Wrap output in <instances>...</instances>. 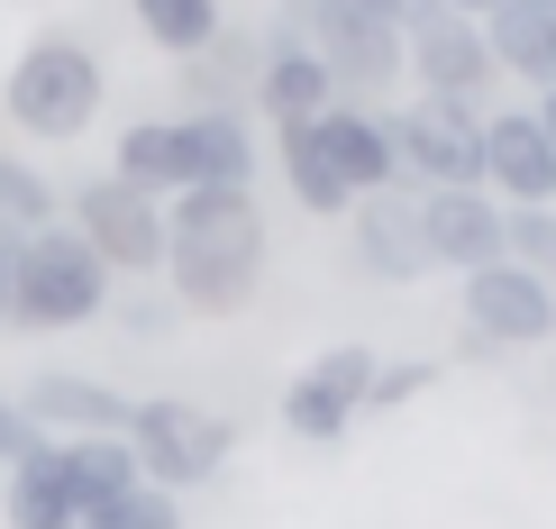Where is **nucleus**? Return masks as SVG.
Masks as SVG:
<instances>
[{"mask_svg":"<svg viewBox=\"0 0 556 529\" xmlns=\"http://www.w3.org/2000/svg\"><path fill=\"white\" fill-rule=\"evenodd\" d=\"M174 284V311L192 319H228L256 302L265 284V219L247 192H228V182H182L174 211H165V265H155Z\"/></svg>","mask_w":556,"mask_h":529,"instance_id":"f257e3e1","label":"nucleus"},{"mask_svg":"<svg viewBox=\"0 0 556 529\" xmlns=\"http://www.w3.org/2000/svg\"><path fill=\"white\" fill-rule=\"evenodd\" d=\"M101 91H110V74H101V55L83 37H28L18 64H10V83H0V110L37 147H74L101 119Z\"/></svg>","mask_w":556,"mask_h":529,"instance_id":"f03ea898","label":"nucleus"},{"mask_svg":"<svg viewBox=\"0 0 556 529\" xmlns=\"http://www.w3.org/2000/svg\"><path fill=\"white\" fill-rule=\"evenodd\" d=\"M110 311V265L74 228H37L10 256V329H91Z\"/></svg>","mask_w":556,"mask_h":529,"instance_id":"7ed1b4c3","label":"nucleus"},{"mask_svg":"<svg viewBox=\"0 0 556 529\" xmlns=\"http://www.w3.org/2000/svg\"><path fill=\"white\" fill-rule=\"evenodd\" d=\"M128 456H137V475H147L155 493H201L211 475L238 456V429L219 420V411H201V402H128Z\"/></svg>","mask_w":556,"mask_h":529,"instance_id":"20e7f679","label":"nucleus"},{"mask_svg":"<svg viewBox=\"0 0 556 529\" xmlns=\"http://www.w3.org/2000/svg\"><path fill=\"white\" fill-rule=\"evenodd\" d=\"M283 28L329 64L338 101L346 91H392L402 83V28H392L375 0H283Z\"/></svg>","mask_w":556,"mask_h":529,"instance_id":"39448f33","label":"nucleus"},{"mask_svg":"<svg viewBox=\"0 0 556 529\" xmlns=\"http://www.w3.org/2000/svg\"><path fill=\"white\" fill-rule=\"evenodd\" d=\"M383 137H392L402 182H420V192H466V182H483V110L475 101L420 91V101L383 110Z\"/></svg>","mask_w":556,"mask_h":529,"instance_id":"423d86ee","label":"nucleus"},{"mask_svg":"<svg viewBox=\"0 0 556 529\" xmlns=\"http://www.w3.org/2000/svg\"><path fill=\"white\" fill-rule=\"evenodd\" d=\"M466 338L475 348H547V319H556V284L547 274H529L511 256H493V265H475L466 274Z\"/></svg>","mask_w":556,"mask_h":529,"instance_id":"0eeeda50","label":"nucleus"},{"mask_svg":"<svg viewBox=\"0 0 556 529\" xmlns=\"http://www.w3.org/2000/svg\"><path fill=\"white\" fill-rule=\"evenodd\" d=\"M74 238L110 274H155V265H165V211H155L147 192H128L119 174H101V182L74 192Z\"/></svg>","mask_w":556,"mask_h":529,"instance_id":"6e6552de","label":"nucleus"},{"mask_svg":"<svg viewBox=\"0 0 556 529\" xmlns=\"http://www.w3.org/2000/svg\"><path fill=\"white\" fill-rule=\"evenodd\" d=\"M402 64H410V83L438 91V101H475L483 110V91H493V55H483V28L475 18H456V10H429L420 18H402Z\"/></svg>","mask_w":556,"mask_h":529,"instance_id":"1a4fd4ad","label":"nucleus"},{"mask_svg":"<svg viewBox=\"0 0 556 529\" xmlns=\"http://www.w3.org/2000/svg\"><path fill=\"white\" fill-rule=\"evenodd\" d=\"M365 383H375V348H329L311 356L301 375L283 383V429L301 448H338L365 411Z\"/></svg>","mask_w":556,"mask_h":529,"instance_id":"9d476101","label":"nucleus"},{"mask_svg":"<svg viewBox=\"0 0 556 529\" xmlns=\"http://www.w3.org/2000/svg\"><path fill=\"white\" fill-rule=\"evenodd\" d=\"M483 192L502 211H556V147L529 110H483Z\"/></svg>","mask_w":556,"mask_h":529,"instance_id":"9b49d317","label":"nucleus"},{"mask_svg":"<svg viewBox=\"0 0 556 529\" xmlns=\"http://www.w3.org/2000/svg\"><path fill=\"white\" fill-rule=\"evenodd\" d=\"M346 228H356V265L375 274V284H420L429 265V238H420V201H410V182H392V192H365L356 211H346Z\"/></svg>","mask_w":556,"mask_h":529,"instance_id":"f8f14e48","label":"nucleus"},{"mask_svg":"<svg viewBox=\"0 0 556 529\" xmlns=\"http://www.w3.org/2000/svg\"><path fill=\"white\" fill-rule=\"evenodd\" d=\"M420 238H429V265L447 274H475L502 256V201L466 182V192H420Z\"/></svg>","mask_w":556,"mask_h":529,"instance_id":"ddd939ff","label":"nucleus"},{"mask_svg":"<svg viewBox=\"0 0 556 529\" xmlns=\"http://www.w3.org/2000/svg\"><path fill=\"white\" fill-rule=\"evenodd\" d=\"M311 128H319V155L338 165V182H346L356 201L402 182V165H392V137H383V110H365V101H329Z\"/></svg>","mask_w":556,"mask_h":529,"instance_id":"4468645a","label":"nucleus"},{"mask_svg":"<svg viewBox=\"0 0 556 529\" xmlns=\"http://www.w3.org/2000/svg\"><path fill=\"white\" fill-rule=\"evenodd\" d=\"M18 411H28L46 439H119L128 429V393H110V383H91V375H37L28 393H18Z\"/></svg>","mask_w":556,"mask_h":529,"instance_id":"2eb2a0df","label":"nucleus"},{"mask_svg":"<svg viewBox=\"0 0 556 529\" xmlns=\"http://www.w3.org/2000/svg\"><path fill=\"white\" fill-rule=\"evenodd\" d=\"M256 101H265V119H319V110L338 101V83H329V64L301 46L283 18L265 28V46H256Z\"/></svg>","mask_w":556,"mask_h":529,"instance_id":"dca6fc26","label":"nucleus"},{"mask_svg":"<svg viewBox=\"0 0 556 529\" xmlns=\"http://www.w3.org/2000/svg\"><path fill=\"white\" fill-rule=\"evenodd\" d=\"M475 28H483V55H493V74H511V83H529V91H547V83H556V28H547L539 0H493Z\"/></svg>","mask_w":556,"mask_h":529,"instance_id":"f3484780","label":"nucleus"},{"mask_svg":"<svg viewBox=\"0 0 556 529\" xmlns=\"http://www.w3.org/2000/svg\"><path fill=\"white\" fill-rule=\"evenodd\" d=\"M0 520L10 529H83V502L64 484V439H46L37 456H18L0 475Z\"/></svg>","mask_w":556,"mask_h":529,"instance_id":"a211bd4d","label":"nucleus"},{"mask_svg":"<svg viewBox=\"0 0 556 529\" xmlns=\"http://www.w3.org/2000/svg\"><path fill=\"white\" fill-rule=\"evenodd\" d=\"M182 174L192 182H228V192H247V174H256V128H247V110H182Z\"/></svg>","mask_w":556,"mask_h":529,"instance_id":"6ab92c4d","label":"nucleus"},{"mask_svg":"<svg viewBox=\"0 0 556 529\" xmlns=\"http://www.w3.org/2000/svg\"><path fill=\"white\" fill-rule=\"evenodd\" d=\"M274 147H283V182H292V201L311 219H346V211H356V192H346L338 165L319 155V128L311 119H274Z\"/></svg>","mask_w":556,"mask_h":529,"instance_id":"aec40b11","label":"nucleus"},{"mask_svg":"<svg viewBox=\"0 0 556 529\" xmlns=\"http://www.w3.org/2000/svg\"><path fill=\"white\" fill-rule=\"evenodd\" d=\"M128 18H137V37H147L155 55H174V64H192L201 46L228 37V10H219V0H128Z\"/></svg>","mask_w":556,"mask_h":529,"instance_id":"412c9836","label":"nucleus"},{"mask_svg":"<svg viewBox=\"0 0 556 529\" xmlns=\"http://www.w3.org/2000/svg\"><path fill=\"white\" fill-rule=\"evenodd\" d=\"M182 101H192V110H247V101H256V46H247V37L201 46V55L182 64Z\"/></svg>","mask_w":556,"mask_h":529,"instance_id":"4be33fe9","label":"nucleus"},{"mask_svg":"<svg viewBox=\"0 0 556 529\" xmlns=\"http://www.w3.org/2000/svg\"><path fill=\"white\" fill-rule=\"evenodd\" d=\"M119 182H128V192H182V182H192V174H182V128L174 119H137V128H119Z\"/></svg>","mask_w":556,"mask_h":529,"instance_id":"5701e85b","label":"nucleus"},{"mask_svg":"<svg viewBox=\"0 0 556 529\" xmlns=\"http://www.w3.org/2000/svg\"><path fill=\"white\" fill-rule=\"evenodd\" d=\"M64 484H74V502H83V512H101V502L137 493L147 475H137L128 439H64Z\"/></svg>","mask_w":556,"mask_h":529,"instance_id":"b1692460","label":"nucleus"},{"mask_svg":"<svg viewBox=\"0 0 556 529\" xmlns=\"http://www.w3.org/2000/svg\"><path fill=\"white\" fill-rule=\"evenodd\" d=\"M0 228H10V238L55 228V182H46L37 165H18V155H0Z\"/></svg>","mask_w":556,"mask_h":529,"instance_id":"393cba45","label":"nucleus"},{"mask_svg":"<svg viewBox=\"0 0 556 529\" xmlns=\"http://www.w3.org/2000/svg\"><path fill=\"white\" fill-rule=\"evenodd\" d=\"M83 529H182V493L137 484V493H119V502H101V512H83Z\"/></svg>","mask_w":556,"mask_h":529,"instance_id":"a878e982","label":"nucleus"},{"mask_svg":"<svg viewBox=\"0 0 556 529\" xmlns=\"http://www.w3.org/2000/svg\"><path fill=\"white\" fill-rule=\"evenodd\" d=\"M502 256L556 284V211H502Z\"/></svg>","mask_w":556,"mask_h":529,"instance_id":"bb28decb","label":"nucleus"},{"mask_svg":"<svg viewBox=\"0 0 556 529\" xmlns=\"http://www.w3.org/2000/svg\"><path fill=\"white\" fill-rule=\"evenodd\" d=\"M429 383H438V365H429V356H402V365H383V356H375V383H365V411H392V402L429 393Z\"/></svg>","mask_w":556,"mask_h":529,"instance_id":"cd10ccee","label":"nucleus"},{"mask_svg":"<svg viewBox=\"0 0 556 529\" xmlns=\"http://www.w3.org/2000/svg\"><path fill=\"white\" fill-rule=\"evenodd\" d=\"M37 448H46V429H37V420H28V411H18L10 393H0V475H10L18 456H37Z\"/></svg>","mask_w":556,"mask_h":529,"instance_id":"c85d7f7f","label":"nucleus"},{"mask_svg":"<svg viewBox=\"0 0 556 529\" xmlns=\"http://www.w3.org/2000/svg\"><path fill=\"white\" fill-rule=\"evenodd\" d=\"M174 319H182V311H174V292H137V302H128V338H165Z\"/></svg>","mask_w":556,"mask_h":529,"instance_id":"c756f323","label":"nucleus"},{"mask_svg":"<svg viewBox=\"0 0 556 529\" xmlns=\"http://www.w3.org/2000/svg\"><path fill=\"white\" fill-rule=\"evenodd\" d=\"M10 256H18V238L0 228V329H10Z\"/></svg>","mask_w":556,"mask_h":529,"instance_id":"7c9ffc66","label":"nucleus"},{"mask_svg":"<svg viewBox=\"0 0 556 529\" xmlns=\"http://www.w3.org/2000/svg\"><path fill=\"white\" fill-rule=\"evenodd\" d=\"M529 119H539V137H547V147H556V83L539 91V110H529Z\"/></svg>","mask_w":556,"mask_h":529,"instance_id":"2f4dec72","label":"nucleus"},{"mask_svg":"<svg viewBox=\"0 0 556 529\" xmlns=\"http://www.w3.org/2000/svg\"><path fill=\"white\" fill-rule=\"evenodd\" d=\"M375 10L392 18V28H402V18H420V10H429V0H375Z\"/></svg>","mask_w":556,"mask_h":529,"instance_id":"473e14b6","label":"nucleus"},{"mask_svg":"<svg viewBox=\"0 0 556 529\" xmlns=\"http://www.w3.org/2000/svg\"><path fill=\"white\" fill-rule=\"evenodd\" d=\"M438 10H456V18H483V10H493V0H438Z\"/></svg>","mask_w":556,"mask_h":529,"instance_id":"72a5a7b5","label":"nucleus"},{"mask_svg":"<svg viewBox=\"0 0 556 529\" xmlns=\"http://www.w3.org/2000/svg\"><path fill=\"white\" fill-rule=\"evenodd\" d=\"M547 348H556V319H547Z\"/></svg>","mask_w":556,"mask_h":529,"instance_id":"f704fd0d","label":"nucleus"},{"mask_svg":"<svg viewBox=\"0 0 556 529\" xmlns=\"http://www.w3.org/2000/svg\"><path fill=\"white\" fill-rule=\"evenodd\" d=\"M539 10H556V0H539Z\"/></svg>","mask_w":556,"mask_h":529,"instance_id":"c9c22d12","label":"nucleus"},{"mask_svg":"<svg viewBox=\"0 0 556 529\" xmlns=\"http://www.w3.org/2000/svg\"><path fill=\"white\" fill-rule=\"evenodd\" d=\"M547 28H556V10H547Z\"/></svg>","mask_w":556,"mask_h":529,"instance_id":"e433bc0d","label":"nucleus"}]
</instances>
